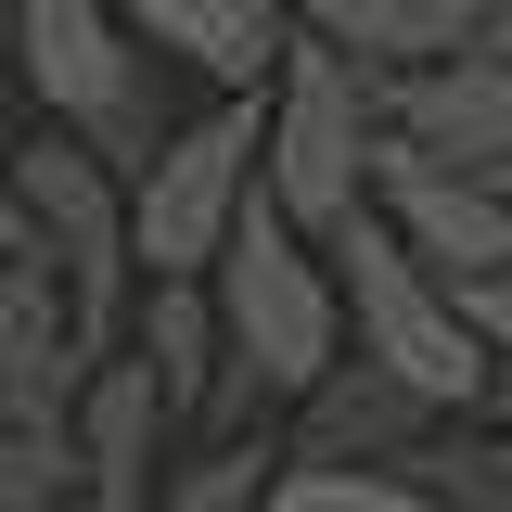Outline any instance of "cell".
<instances>
[{"mask_svg": "<svg viewBox=\"0 0 512 512\" xmlns=\"http://www.w3.org/2000/svg\"><path fill=\"white\" fill-rule=\"evenodd\" d=\"M205 295H218V333H231V372L205 397V436L295 410V397L346 359V282H333L320 231H295L269 192H244V218H231V244L205 269Z\"/></svg>", "mask_w": 512, "mask_h": 512, "instance_id": "obj_1", "label": "cell"}, {"mask_svg": "<svg viewBox=\"0 0 512 512\" xmlns=\"http://www.w3.org/2000/svg\"><path fill=\"white\" fill-rule=\"evenodd\" d=\"M320 256H333V282H346V346H359V359H384V372L410 384V397H436V410H487V397H500L487 333L461 320V295H448L423 256L397 244L384 205H346V218L320 231Z\"/></svg>", "mask_w": 512, "mask_h": 512, "instance_id": "obj_2", "label": "cell"}, {"mask_svg": "<svg viewBox=\"0 0 512 512\" xmlns=\"http://www.w3.org/2000/svg\"><path fill=\"white\" fill-rule=\"evenodd\" d=\"M13 77L39 90V116L77 128L116 180H141V154L167 141V52L128 26L116 0H13Z\"/></svg>", "mask_w": 512, "mask_h": 512, "instance_id": "obj_3", "label": "cell"}, {"mask_svg": "<svg viewBox=\"0 0 512 512\" xmlns=\"http://www.w3.org/2000/svg\"><path fill=\"white\" fill-rule=\"evenodd\" d=\"M372 154H384V77L359 52H333L295 26V52L269 77V141H256V192L295 218V231H333L346 205H372Z\"/></svg>", "mask_w": 512, "mask_h": 512, "instance_id": "obj_4", "label": "cell"}, {"mask_svg": "<svg viewBox=\"0 0 512 512\" xmlns=\"http://www.w3.org/2000/svg\"><path fill=\"white\" fill-rule=\"evenodd\" d=\"M256 141H269V90H218L205 116H180L141 154V180H128V256H141V282H205L218 269V244H231V218L256 192Z\"/></svg>", "mask_w": 512, "mask_h": 512, "instance_id": "obj_5", "label": "cell"}, {"mask_svg": "<svg viewBox=\"0 0 512 512\" xmlns=\"http://www.w3.org/2000/svg\"><path fill=\"white\" fill-rule=\"evenodd\" d=\"M13 192H26V231L39 256L64 269V295H77V333L116 359L128 346V308H141V256H128V180L77 141V128H39V141H13Z\"/></svg>", "mask_w": 512, "mask_h": 512, "instance_id": "obj_6", "label": "cell"}, {"mask_svg": "<svg viewBox=\"0 0 512 512\" xmlns=\"http://www.w3.org/2000/svg\"><path fill=\"white\" fill-rule=\"evenodd\" d=\"M372 205L397 218V244L423 256L436 282L512 269V192L487 180V167H448V154H423V141H397V128H384V154H372Z\"/></svg>", "mask_w": 512, "mask_h": 512, "instance_id": "obj_7", "label": "cell"}, {"mask_svg": "<svg viewBox=\"0 0 512 512\" xmlns=\"http://www.w3.org/2000/svg\"><path fill=\"white\" fill-rule=\"evenodd\" d=\"M103 372V346L77 333V295H64L52 256H0V423H39V436H77V384Z\"/></svg>", "mask_w": 512, "mask_h": 512, "instance_id": "obj_8", "label": "cell"}, {"mask_svg": "<svg viewBox=\"0 0 512 512\" xmlns=\"http://www.w3.org/2000/svg\"><path fill=\"white\" fill-rule=\"evenodd\" d=\"M167 436H180V410H167L154 359L116 346L103 372L77 384V512H154V487H167Z\"/></svg>", "mask_w": 512, "mask_h": 512, "instance_id": "obj_9", "label": "cell"}, {"mask_svg": "<svg viewBox=\"0 0 512 512\" xmlns=\"http://www.w3.org/2000/svg\"><path fill=\"white\" fill-rule=\"evenodd\" d=\"M384 128L500 180L512 167V52H461V64H423V77H384Z\"/></svg>", "mask_w": 512, "mask_h": 512, "instance_id": "obj_10", "label": "cell"}, {"mask_svg": "<svg viewBox=\"0 0 512 512\" xmlns=\"http://www.w3.org/2000/svg\"><path fill=\"white\" fill-rule=\"evenodd\" d=\"M295 26L359 52L372 77H423V64H461L500 39V0H295Z\"/></svg>", "mask_w": 512, "mask_h": 512, "instance_id": "obj_11", "label": "cell"}, {"mask_svg": "<svg viewBox=\"0 0 512 512\" xmlns=\"http://www.w3.org/2000/svg\"><path fill=\"white\" fill-rule=\"evenodd\" d=\"M167 64H192L205 90H269L295 52V0H116Z\"/></svg>", "mask_w": 512, "mask_h": 512, "instance_id": "obj_12", "label": "cell"}, {"mask_svg": "<svg viewBox=\"0 0 512 512\" xmlns=\"http://www.w3.org/2000/svg\"><path fill=\"white\" fill-rule=\"evenodd\" d=\"M423 423H448V410H436V397H410L384 359H359V346H346V359L295 397V436H282V448H295V461H397Z\"/></svg>", "mask_w": 512, "mask_h": 512, "instance_id": "obj_13", "label": "cell"}, {"mask_svg": "<svg viewBox=\"0 0 512 512\" xmlns=\"http://www.w3.org/2000/svg\"><path fill=\"white\" fill-rule=\"evenodd\" d=\"M128 346L154 359L167 410H180V423H205V397H218V372H231L218 295H205V282H141V308H128Z\"/></svg>", "mask_w": 512, "mask_h": 512, "instance_id": "obj_14", "label": "cell"}, {"mask_svg": "<svg viewBox=\"0 0 512 512\" xmlns=\"http://www.w3.org/2000/svg\"><path fill=\"white\" fill-rule=\"evenodd\" d=\"M397 474H410L436 512H512V436L487 423V410H448V423H423V436L397 448Z\"/></svg>", "mask_w": 512, "mask_h": 512, "instance_id": "obj_15", "label": "cell"}, {"mask_svg": "<svg viewBox=\"0 0 512 512\" xmlns=\"http://www.w3.org/2000/svg\"><path fill=\"white\" fill-rule=\"evenodd\" d=\"M269 474H282V436L269 423H231V436H205V448L167 461L154 512H269Z\"/></svg>", "mask_w": 512, "mask_h": 512, "instance_id": "obj_16", "label": "cell"}, {"mask_svg": "<svg viewBox=\"0 0 512 512\" xmlns=\"http://www.w3.org/2000/svg\"><path fill=\"white\" fill-rule=\"evenodd\" d=\"M269 512H436V500H423L397 461H295V448H282Z\"/></svg>", "mask_w": 512, "mask_h": 512, "instance_id": "obj_17", "label": "cell"}, {"mask_svg": "<svg viewBox=\"0 0 512 512\" xmlns=\"http://www.w3.org/2000/svg\"><path fill=\"white\" fill-rule=\"evenodd\" d=\"M461 295V320L487 333V359H512V269H474V282H448Z\"/></svg>", "mask_w": 512, "mask_h": 512, "instance_id": "obj_18", "label": "cell"}, {"mask_svg": "<svg viewBox=\"0 0 512 512\" xmlns=\"http://www.w3.org/2000/svg\"><path fill=\"white\" fill-rule=\"evenodd\" d=\"M0 256H39V231H26V192H13V141H0Z\"/></svg>", "mask_w": 512, "mask_h": 512, "instance_id": "obj_19", "label": "cell"}, {"mask_svg": "<svg viewBox=\"0 0 512 512\" xmlns=\"http://www.w3.org/2000/svg\"><path fill=\"white\" fill-rule=\"evenodd\" d=\"M487 410H500V436H512V359H500V397H487Z\"/></svg>", "mask_w": 512, "mask_h": 512, "instance_id": "obj_20", "label": "cell"}, {"mask_svg": "<svg viewBox=\"0 0 512 512\" xmlns=\"http://www.w3.org/2000/svg\"><path fill=\"white\" fill-rule=\"evenodd\" d=\"M0 77H13V0H0Z\"/></svg>", "mask_w": 512, "mask_h": 512, "instance_id": "obj_21", "label": "cell"}, {"mask_svg": "<svg viewBox=\"0 0 512 512\" xmlns=\"http://www.w3.org/2000/svg\"><path fill=\"white\" fill-rule=\"evenodd\" d=\"M487 52H512V0H500V39H487Z\"/></svg>", "mask_w": 512, "mask_h": 512, "instance_id": "obj_22", "label": "cell"}, {"mask_svg": "<svg viewBox=\"0 0 512 512\" xmlns=\"http://www.w3.org/2000/svg\"><path fill=\"white\" fill-rule=\"evenodd\" d=\"M500 192H512V167H500Z\"/></svg>", "mask_w": 512, "mask_h": 512, "instance_id": "obj_23", "label": "cell"}, {"mask_svg": "<svg viewBox=\"0 0 512 512\" xmlns=\"http://www.w3.org/2000/svg\"><path fill=\"white\" fill-rule=\"evenodd\" d=\"M64 512H77V500H64Z\"/></svg>", "mask_w": 512, "mask_h": 512, "instance_id": "obj_24", "label": "cell"}]
</instances>
